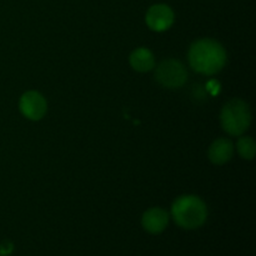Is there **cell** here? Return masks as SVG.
I'll list each match as a JSON object with an SVG mask.
<instances>
[{"mask_svg": "<svg viewBox=\"0 0 256 256\" xmlns=\"http://www.w3.org/2000/svg\"><path fill=\"white\" fill-rule=\"evenodd\" d=\"M238 152H239L240 156L242 159L246 160H252V158L255 156V152H256V145L255 142L252 139L250 136H242L238 140Z\"/></svg>", "mask_w": 256, "mask_h": 256, "instance_id": "10", "label": "cell"}, {"mask_svg": "<svg viewBox=\"0 0 256 256\" xmlns=\"http://www.w3.org/2000/svg\"><path fill=\"white\" fill-rule=\"evenodd\" d=\"M174 222L182 229H198L208 218L206 205L195 195H182L178 198L172 206Z\"/></svg>", "mask_w": 256, "mask_h": 256, "instance_id": "2", "label": "cell"}, {"mask_svg": "<svg viewBox=\"0 0 256 256\" xmlns=\"http://www.w3.org/2000/svg\"><path fill=\"white\" fill-rule=\"evenodd\" d=\"M234 154V145L229 139H218L209 149V159L212 164L222 165L229 162Z\"/></svg>", "mask_w": 256, "mask_h": 256, "instance_id": "8", "label": "cell"}, {"mask_svg": "<svg viewBox=\"0 0 256 256\" xmlns=\"http://www.w3.org/2000/svg\"><path fill=\"white\" fill-rule=\"evenodd\" d=\"M130 64L136 72H150L155 65L154 55L146 48H139V49L134 50L130 55Z\"/></svg>", "mask_w": 256, "mask_h": 256, "instance_id": "9", "label": "cell"}, {"mask_svg": "<svg viewBox=\"0 0 256 256\" xmlns=\"http://www.w3.org/2000/svg\"><path fill=\"white\" fill-rule=\"evenodd\" d=\"M146 24L154 32H165L174 22V12L168 5H152L146 12Z\"/></svg>", "mask_w": 256, "mask_h": 256, "instance_id": "6", "label": "cell"}, {"mask_svg": "<svg viewBox=\"0 0 256 256\" xmlns=\"http://www.w3.org/2000/svg\"><path fill=\"white\" fill-rule=\"evenodd\" d=\"M155 79L160 85L169 89H176L186 82L188 72L184 65L175 59L160 62L155 70Z\"/></svg>", "mask_w": 256, "mask_h": 256, "instance_id": "4", "label": "cell"}, {"mask_svg": "<svg viewBox=\"0 0 256 256\" xmlns=\"http://www.w3.org/2000/svg\"><path fill=\"white\" fill-rule=\"evenodd\" d=\"M169 222V214L162 208H152L144 212L142 219V228L150 234H160Z\"/></svg>", "mask_w": 256, "mask_h": 256, "instance_id": "7", "label": "cell"}, {"mask_svg": "<svg viewBox=\"0 0 256 256\" xmlns=\"http://www.w3.org/2000/svg\"><path fill=\"white\" fill-rule=\"evenodd\" d=\"M189 62L195 72L214 75L226 64V52L222 45L215 40H198L189 49Z\"/></svg>", "mask_w": 256, "mask_h": 256, "instance_id": "1", "label": "cell"}, {"mask_svg": "<svg viewBox=\"0 0 256 256\" xmlns=\"http://www.w3.org/2000/svg\"><path fill=\"white\" fill-rule=\"evenodd\" d=\"M222 129L232 136L244 134L252 122L250 108L244 100L232 99L224 105L220 115Z\"/></svg>", "mask_w": 256, "mask_h": 256, "instance_id": "3", "label": "cell"}, {"mask_svg": "<svg viewBox=\"0 0 256 256\" xmlns=\"http://www.w3.org/2000/svg\"><path fill=\"white\" fill-rule=\"evenodd\" d=\"M19 108L22 114L30 120H40L46 114L48 104L45 98L38 92H28L20 98Z\"/></svg>", "mask_w": 256, "mask_h": 256, "instance_id": "5", "label": "cell"}]
</instances>
